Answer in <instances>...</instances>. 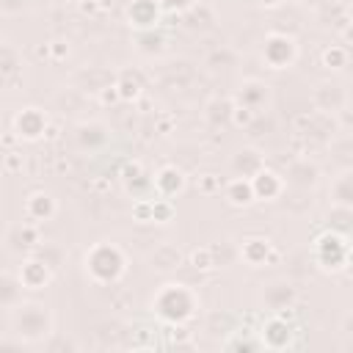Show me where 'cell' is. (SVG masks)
Masks as SVG:
<instances>
[{
  "mask_svg": "<svg viewBox=\"0 0 353 353\" xmlns=\"http://www.w3.org/2000/svg\"><path fill=\"white\" fill-rule=\"evenodd\" d=\"M127 268V259L121 254L119 245L113 243H97L88 254H85V270L91 273L94 281L105 284V281H116Z\"/></svg>",
  "mask_w": 353,
  "mask_h": 353,
  "instance_id": "1",
  "label": "cell"
},
{
  "mask_svg": "<svg viewBox=\"0 0 353 353\" xmlns=\"http://www.w3.org/2000/svg\"><path fill=\"white\" fill-rule=\"evenodd\" d=\"M11 325L19 336L25 339H39L44 334H50L52 328V314L47 312V306L41 303H30V301H19L11 309Z\"/></svg>",
  "mask_w": 353,
  "mask_h": 353,
  "instance_id": "2",
  "label": "cell"
},
{
  "mask_svg": "<svg viewBox=\"0 0 353 353\" xmlns=\"http://www.w3.org/2000/svg\"><path fill=\"white\" fill-rule=\"evenodd\" d=\"M152 309H157V314L163 320H188L196 309V295L185 287V284H176V301H168V295L157 292V298H152Z\"/></svg>",
  "mask_w": 353,
  "mask_h": 353,
  "instance_id": "3",
  "label": "cell"
},
{
  "mask_svg": "<svg viewBox=\"0 0 353 353\" xmlns=\"http://www.w3.org/2000/svg\"><path fill=\"white\" fill-rule=\"evenodd\" d=\"M262 58L270 69H287L298 58V44L287 33H270L262 47Z\"/></svg>",
  "mask_w": 353,
  "mask_h": 353,
  "instance_id": "4",
  "label": "cell"
},
{
  "mask_svg": "<svg viewBox=\"0 0 353 353\" xmlns=\"http://www.w3.org/2000/svg\"><path fill=\"white\" fill-rule=\"evenodd\" d=\"M251 188H254V199L273 201V199H279V196L284 193L287 182H284L281 174H276V171H270L268 165H262V168L251 176Z\"/></svg>",
  "mask_w": 353,
  "mask_h": 353,
  "instance_id": "5",
  "label": "cell"
},
{
  "mask_svg": "<svg viewBox=\"0 0 353 353\" xmlns=\"http://www.w3.org/2000/svg\"><path fill=\"white\" fill-rule=\"evenodd\" d=\"M47 127V116L39 110V108H25L22 113H17L14 119V130L19 138H28V141H36Z\"/></svg>",
  "mask_w": 353,
  "mask_h": 353,
  "instance_id": "6",
  "label": "cell"
},
{
  "mask_svg": "<svg viewBox=\"0 0 353 353\" xmlns=\"http://www.w3.org/2000/svg\"><path fill=\"white\" fill-rule=\"evenodd\" d=\"M19 281H22V287L25 290H41L47 281H50V276H52V268L44 262V259H39V256H30L22 268H19Z\"/></svg>",
  "mask_w": 353,
  "mask_h": 353,
  "instance_id": "7",
  "label": "cell"
},
{
  "mask_svg": "<svg viewBox=\"0 0 353 353\" xmlns=\"http://www.w3.org/2000/svg\"><path fill=\"white\" fill-rule=\"evenodd\" d=\"M154 190L160 193V199H168L171 201L176 193L185 190V174L179 168H174V165L160 168V174L154 176Z\"/></svg>",
  "mask_w": 353,
  "mask_h": 353,
  "instance_id": "8",
  "label": "cell"
},
{
  "mask_svg": "<svg viewBox=\"0 0 353 353\" xmlns=\"http://www.w3.org/2000/svg\"><path fill=\"white\" fill-rule=\"evenodd\" d=\"M223 196H226V201L234 204V207H248V204L254 201L251 179H245V176H234V179H229L226 188H223Z\"/></svg>",
  "mask_w": 353,
  "mask_h": 353,
  "instance_id": "9",
  "label": "cell"
},
{
  "mask_svg": "<svg viewBox=\"0 0 353 353\" xmlns=\"http://www.w3.org/2000/svg\"><path fill=\"white\" fill-rule=\"evenodd\" d=\"M232 165H234V171H237V176H245V179H251L262 165H265V160H262V154L256 152V149H240L237 154H234V160H232Z\"/></svg>",
  "mask_w": 353,
  "mask_h": 353,
  "instance_id": "10",
  "label": "cell"
},
{
  "mask_svg": "<svg viewBox=\"0 0 353 353\" xmlns=\"http://www.w3.org/2000/svg\"><path fill=\"white\" fill-rule=\"evenodd\" d=\"M22 281L19 276L14 273H0V306L6 309H14L19 301H22Z\"/></svg>",
  "mask_w": 353,
  "mask_h": 353,
  "instance_id": "11",
  "label": "cell"
},
{
  "mask_svg": "<svg viewBox=\"0 0 353 353\" xmlns=\"http://www.w3.org/2000/svg\"><path fill=\"white\" fill-rule=\"evenodd\" d=\"M127 14H130V22L149 28L157 22V3L154 0H132Z\"/></svg>",
  "mask_w": 353,
  "mask_h": 353,
  "instance_id": "12",
  "label": "cell"
},
{
  "mask_svg": "<svg viewBox=\"0 0 353 353\" xmlns=\"http://www.w3.org/2000/svg\"><path fill=\"white\" fill-rule=\"evenodd\" d=\"M149 262H152L154 270H174V268H179L182 254L174 245H160V248H154V254L149 256Z\"/></svg>",
  "mask_w": 353,
  "mask_h": 353,
  "instance_id": "13",
  "label": "cell"
},
{
  "mask_svg": "<svg viewBox=\"0 0 353 353\" xmlns=\"http://www.w3.org/2000/svg\"><path fill=\"white\" fill-rule=\"evenodd\" d=\"M268 251H270V243L254 237V240H245V243H243V251H240V254H243V259H245L251 268H259V265L265 262Z\"/></svg>",
  "mask_w": 353,
  "mask_h": 353,
  "instance_id": "14",
  "label": "cell"
},
{
  "mask_svg": "<svg viewBox=\"0 0 353 353\" xmlns=\"http://www.w3.org/2000/svg\"><path fill=\"white\" fill-rule=\"evenodd\" d=\"M331 199L334 204L339 207H350V171H342L336 179H334V188H331Z\"/></svg>",
  "mask_w": 353,
  "mask_h": 353,
  "instance_id": "15",
  "label": "cell"
},
{
  "mask_svg": "<svg viewBox=\"0 0 353 353\" xmlns=\"http://www.w3.org/2000/svg\"><path fill=\"white\" fill-rule=\"evenodd\" d=\"M323 63H325V69H345L347 66V50L345 47H331V50H325L323 52Z\"/></svg>",
  "mask_w": 353,
  "mask_h": 353,
  "instance_id": "16",
  "label": "cell"
},
{
  "mask_svg": "<svg viewBox=\"0 0 353 353\" xmlns=\"http://www.w3.org/2000/svg\"><path fill=\"white\" fill-rule=\"evenodd\" d=\"M157 6H163L168 11H185L193 6V0H157Z\"/></svg>",
  "mask_w": 353,
  "mask_h": 353,
  "instance_id": "17",
  "label": "cell"
}]
</instances>
